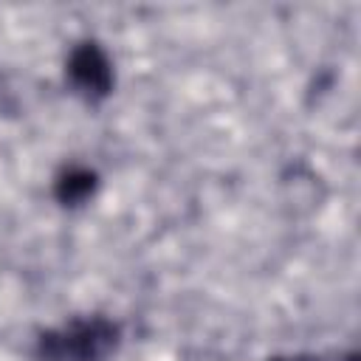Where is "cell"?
Masks as SVG:
<instances>
[{"instance_id": "obj_1", "label": "cell", "mask_w": 361, "mask_h": 361, "mask_svg": "<svg viewBox=\"0 0 361 361\" xmlns=\"http://www.w3.org/2000/svg\"><path fill=\"white\" fill-rule=\"evenodd\" d=\"M118 344V327L110 319H76L39 338L42 361H102Z\"/></svg>"}, {"instance_id": "obj_3", "label": "cell", "mask_w": 361, "mask_h": 361, "mask_svg": "<svg viewBox=\"0 0 361 361\" xmlns=\"http://www.w3.org/2000/svg\"><path fill=\"white\" fill-rule=\"evenodd\" d=\"M99 186V178L93 169L85 166H68L65 172H59L56 183H54V195L62 206H82L93 197Z\"/></svg>"}, {"instance_id": "obj_2", "label": "cell", "mask_w": 361, "mask_h": 361, "mask_svg": "<svg viewBox=\"0 0 361 361\" xmlns=\"http://www.w3.org/2000/svg\"><path fill=\"white\" fill-rule=\"evenodd\" d=\"M65 73H68L71 85L85 99L96 102L113 90V65L99 42L85 39V42L73 45V51L68 54V62H65Z\"/></svg>"}]
</instances>
